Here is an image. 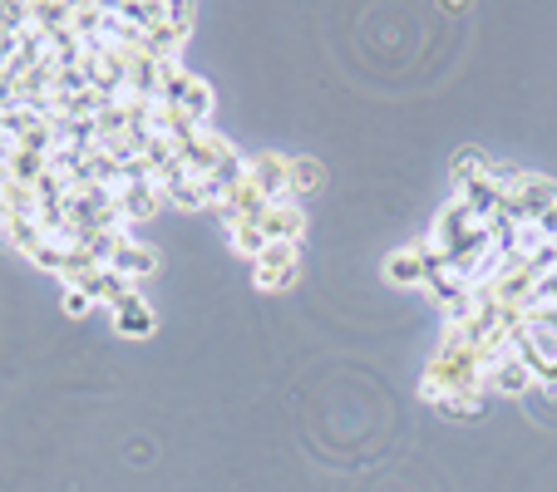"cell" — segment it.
Listing matches in <instances>:
<instances>
[{
  "label": "cell",
  "instance_id": "277c9868",
  "mask_svg": "<svg viewBox=\"0 0 557 492\" xmlns=\"http://www.w3.org/2000/svg\"><path fill=\"white\" fill-rule=\"evenodd\" d=\"M114 320H119V330H128V336H144V330H148V311H144V301H138V295L128 291L124 301H119V315H114Z\"/></svg>",
  "mask_w": 557,
  "mask_h": 492
},
{
  "label": "cell",
  "instance_id": "6da1fadb",
  "mask_svg": "<svg viewBox=\"0 0 557 492\" xmlns=\"http://www.w3.org/2000/svg\"><path fill=\"white\" fill-rule=\"evenodd\" d=\"M292 266H296V241H267L262 256H257V281L267 291H276V286L292 281Z\"/></svg>",
  "mask_w": 557,
  "mask_h": 492
},
{
  "label": "cell",
  "instance_id": "5b68a950",
  "mask_svg": "<svg viewBox=\"0 0 557 492\" xmlns=\"http://www.w3.org/2000/svg\"><path fill=\"white\" fill-rule=\"evenodd\" d=\"M89 305H95V295H89V291H79V286H70V291H64V311H70V315H85Z\"/></svg>",
  "mask_w": 557,
  "mask_h": 492
},
{
  "label": "cell",
  "instance_id": "3957f363",
  "mask_svg": "<svg viewBox=\"0 0 557 492\" xmlns=\"http://www.w3.org/2000/svg\"><path fill=\"white\" fill-rule=\"evenodd\" d=\"M424 266H430L424 247H410V252H395V256H389L385 276H389V281H405V286H420L424 281Z\"/></svg>",
  "mask_w": 557,
  "mask_h": 492
},
{
  "label": "cell",
  "instance_id": "7a4b0ae2",
  "mask_svg": "<svg viewBox=\"0 0 557 492\" xmlns=\"http://www.w3.org/2000/svg\"><path fill=\"white\" fill-rule=\"evenodd\" d=\"M153 266H158V256L148 252V247H138L134 237H124L119 241V252H114V262H109V272H114L124 286H134V281H144V276H153Z\"/></svg>",
  "mask_w": 557,
  "mask_h": 492
}]
</instances>
